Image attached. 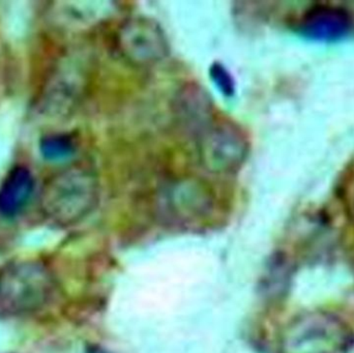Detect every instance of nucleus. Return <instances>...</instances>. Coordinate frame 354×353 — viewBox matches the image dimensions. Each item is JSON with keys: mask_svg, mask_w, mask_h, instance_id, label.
<instances>
[{"mask_svg": "<svg viewBox=\"0 0 354 353\" xmlns=\"http://www.w3.org/2000/svg\"><path fill=\"white\" fill-rule=\"evenodd\" d=\"M100 198L101 184L95 172L75 164L45 180L39 192V209L49 223L72 227L93 213Z\"/></svg>", "mask_w": 354, "mask_h": 353, "instance_id": "1", "label": "nucleus"}, {"mask_svg": "<svg viewBox=\"0 0 354 353\" xmlns=\"http://www.w3.org/2000/svg\"><path fill=\"white\" fill-rule=\"evenodd\" d=\"M55 281L49 267L35 259L10 261L0 269V309L26 316L41 311L53 296Z\"/></svg>", "mask_w": 354, "mask_h": 353, "instance_id": "2", "label": "nucleus"}, {"mask_svg": "<svg viewBox=\"0 0 354 353\" xmlns=\"http://www.w3.org/2000/svg\"><path fill=\"white\" fill-rule=\"evenodd\" d=\"M353 345V327L344 319L314 311L301 315L286 327L281 353H346Z\"/></svg>", "mask_w": 354, "mask_h": 353, "instance_id": "3", "label": "nucleus"}, {"mask_svg": "<svg viewBox=\"0 0 354 353\" xmlns=\"http://www.w3.org/2000/svg\"><path fill=\"white\" fill-rule=\"evenodd\" d=\"M197 140L202 166L218 175L239 171L249 155L247 134L233 122L216 120Z\"/></svg>", "mask_w": 354, "mask_h": 353, "instance_id": "4", "label": "nucleus"}, {"mask_svg": "<svg viewBox=\"0 0 354 353\" xmlns=\"http://www.w3.org/2000/svg\"><path fill=\"white\" fill-rule=\"evenodd\" d=\"M120 55L133 66H151L169 55L170 46L163 27L149 17L126 19L116 33Z\"/></svg>", "mask_w": 354, "mask_h": 353, "instance_id": "5", "label": "nucleus"}, {"mask_svg": "<svg viewBox=\"0 0 354 353\" xmlns=\"http://www.w3.org/2000/svg\"><path fill=\"white\" fill-rule=\"evenodd\" d=\"M212 192L198 180H177L164 190L160 202V213L170 223L187 225L199 221L212 209Z\"/></svg>", "mask_w": 354, "mask_h": 353, "instance_id": "6", "label": "nucleus"}, {"mask_svg": "<svg viewBox=\"0 0 354 353\" xmlns=\"http://www.w3.org/2000/svg\"><path fill=\"white\" fill-rule=\"evenodd\" d=\"M172 110L177 124L199 138L214 122V107L207 91L195 83L183 85L176 91Z\"/></svg>", "mask_w": 354, "mask_h": 353, "instance_id": "7", "label": "nucleus"}, {"mask_svg": "<svg viewBox=\"0 0 354 353\" xmlns=\"http://www.w3.org/2000/svg\"><path fill=\"white\" fill-rule=\"evenodd\" d=\"M35 180L25 165H15L0 182V216L6 219L18 217L32 198Z\"/></svg>", "mask_w": 354, "mask_h": 353, "instance_id": "8", "label": "nucleus"}, {"mask_svg": "<svg viewBox=\"0 0 354 353\" xmlns=\"http://www.w3.org/2000/svg\"><path fill=\"white\" fill-rule=\"evenodd\" d=\"M348 17L335 8H318L308 16L305 27L308 32L319 39L340 37L348 28Z\"/></svg>", "mask_w": 354, "mask_h": 353, "instance_id": "9", "label": "nucleus"}, {"mask_svg": "<svg viewBox=\"0 0 354 353\" xmlns=\"http://www.w3.org/2000/svg\"><path fill=\"white\" fill-rule=\"evenodd\" d=\"M39 147L46 159H64L74 153L76 140L72 135L50 134L41 139Z\"/></svg>", "mask_w": 354, "mask_h": 353, "instance_id": "10", "label": "nucleus"}, {"mask_svg": "<svg viewBox=\"0 0 354 353\" xmlns=\"http://www.w3.org/2000/svg\"><path fill=\"white\" fill-rule=\"evenodd\" d=\"M212 77L214 83L218 85V88L226 95H230L234 90L232 78L227 73L226 68L221 64H216L212 68Z\"/></svg>", "mask_w": 354, "mask_h": 353, "instance_id": "11", "label": "nucleus"}]
</instances>
